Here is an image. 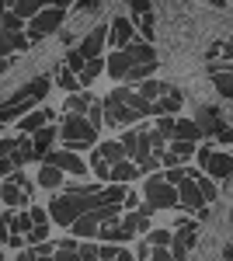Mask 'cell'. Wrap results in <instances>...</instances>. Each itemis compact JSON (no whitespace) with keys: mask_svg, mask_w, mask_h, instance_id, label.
Returning <instances> with one entry per match:
<instances>
[{"mask_svg":"<svg viewBox=\"0 0 233 261\" xmlns=\"http://www.w3.org/2000/svg\"><path fill=\"white\" fill-rule=\"evenodd\" d=\"M174 122L177 119H171V115H160V119H157V133H160L167 143H171V136H174Z\"/></svg>","mask_w":233,"mask_h":261,"instance_id":"ab89813d","label":"cell"},{"mask_svg":"<svg viewBox=\"0 0 233 261\" xmlns=\"http://www.w3.org/2000/svg\"><path fill=\"white\" fill-rule=\"evenodd\" d=\"M56 84L63 87V91H70V94H80V81H77V73H73V70H66V66H59Z\"/></svg>","mask_w":233,"mask_h":261,"instance_id":"e575fe53","label":"cell"},{"mask_svg":"<svg viewBox=\"0 0 233 261\" xmlns=\"http://www.w3.org/2000/svg\"><path fill=\"white\" fill-rule=\"evenodd\" d=\"M105 49H108V24H94L77 45V53L84 56V60H101Z\"/></svg>","mask_w":233,"mask_h":261,"instance_id":"ba28073f","label":"cell"},{"mask_svg":"<svg viewBox=\"0 0 233 261\" xmlns=\"http://www.w3.org/2000/svg\"><path fill=\"white\" fill-rule=\"evenodd\" d=\"M230 223H233V216H230Z\"/></svg>","mask_w":233,"mask_h":261,"instance_id":"6125c7cd","label":"cell"},{"mask_svg":"<svg viewBox=\"0 0 233 261\" xmlns=\"http://www.w3.org/2000/svg\"><path fill=\"white\" fill-rule=\"evenodd\" d=\"M195 244H198V233H195V223H188V226H181V230H174V237H171V258L174 261H188L195 251Z\"/></svg>","mask_w":233,"mask_h":261,"instance_id":"9c48e42d","label":"cell"},{"mask_svg":"<svg viewBox=\"0 0 233 261\" xmlns=\"http://www.w3.org/2000/svg\"><path fill=\"white\" fill-rule=\"evenodd\" d=\"M53 119H56V112H53V108H39V112H28V115L18 122V129H21V136H35V133L45 129Z\"/></svg>","mask_w":233,"mask_h":261,"instance_id":"7c38bea8","label":"cell"},{"mask_svg":"<svg viewBox=\"0 0 233 261\" xmlns=\"http://www.w3.org/2000/svg\"><path fill=\"white\" fill-rule=\"evenodd\" d=\"M216 56H223V60H233V39L216 42L213 49H209V60H216Z\"/></svg>","mask_w":233,"mask_h":261,"instance_id":"8d00e7d4","label":"cell"},{"mask_svg":"<svg viewBox=\"0 0 233 261\" xmlns=\"http://www.w3.org/2000/svg\"><path fill=\"white\" fill-rule=\"evenodd\" d=\"M167 91H171V87H167L164 81H153V77H150V81H143V84H139V91H136V94H139L143 101H150V105H153V101H160L164 94H167Z\"/></svg>","mask_w":233,"mask_h":261,"instance_id":"ffe728a7","label":"cell"},{"mask_svg":"<svg viewBox=\"0 0 233 261\" xmlns=\"http://www.w3.org/2000/svg\"><path fill=\"white\" fill-rule=\"evenodd\" d=\"M21 28H24V21L11 11V4H0V32L4 35H21Z\"/></svg>","mask_w":233,"mask_h":261,"instance_id":"d6986e66","label":"cell"},{"mask_svg":"<svg viewBox=\"0 0 233 261\" xmlns=\"http://www.w3.org/2000/svg\"><path fill=\"white\" fill-rule=\"evenodd\" d=\"M97 153H101L105 161L112 164V167L125 161V150H122V143H118V140H108V143H101V146H97Z\"/></svg>","mask_w":233,"mask_h":261,"instance_id":"f1b7e54d","label":"cell"},{"mask_svg":"<svg viewBox=\"0 0 233 261\" xmlns=\"http://www.w3.org/2000/svg\"><path fill=\"white\" fill-rule=\"evenodd\" d=\"M63 21H66V7H42L39 14L28 21V32H24L28 45H35V42H42L45 35L59 32V28H63Z\"/></svg>","mask_w":233,"mask_h":261,"instance_id":"7a4b0ae2","label":"cell"},{"mask_svg":"<svg viewBox=\"0 0 233 261\" xmlns=\"http://www.w3.org/2000/svg\"><path fill=\"white\" fill-rule=\"evenodd\" d=\"M143 202L150 205V209H174L177 205V188H171L167 181H164V174H150L146 178V185H143Z\"/></svg>","mask_w":233,"mask_h":261,"instance_id":"3957f363","label":"cell"},{"mask_svg":"<svg viewBox=\"0 0 233 261\" xmlns=\"http://www.w3.org/2000/svg\"><path fill=\"white\" fill-rule=\"evenodd\" d=\"M0 261H4V254H0Z\"/></svg>","mask_w":233,"mask_h":261,"instance_id":"94428289","label":"cell"},{"mask_svg":"<svg viewBox=\"0 0 233 261\" xmlns=\"http://www.w3.org/2000/svg\"><path fill=\"white\" fill-rule=\"evenodd\" d=\"M122 230L133 233V237H136V233H146V230H150V220L139 216V213H122Z\"/></svg>","mask_w":233,"mask_h":261,"instance_id":"4316f807","label":"cell"},{"mask_svg":"<svg viewBox=\"0 0 233 261\" xmlns=\"http://www.w3.org/2000/svg\"><path fill=\"white\" fill-rule=\"evenodd\" d=\"M153 66H157V63H139V66H133L129 77H125V87L133 91V87H139L143 81H150V77H153Z\"/></svg>","mask_w":233,"mask_h":261,"instance_id":"83f0119b","label":"cell"},{"mask_svg":"<svg viewBox=\"0 0 233 261\" xmlns=\"http://www.w3.org/2000/svg\"><path fill=\"white\" fill-rule=\"evenodd\" d=\"M198 136H202V129H198V122H195V119H177L174 122V136H171V140L198 143Z\"/></svg>","mask_w":233,"mask_h":261,"instance_id":"e0dca14e","label":"cell"},{"mask_svg":"<svg viewBox=\"0 0 233 261\" xmlns=\"http://www.w3.org/2000/svg\"><path fill=\"white\" fill-rule=\"evenodd\" d=\"M59 140H63V146L70 153L73 150H87V146L97 143V129H91V122L84 119V115H66L63 125H59Z\"/></svg>","mask_w":233,"mask_h":261,"instance_id":"6da1fadb","label":"cell"},{"mask_svg":"<svg viewBox=\"0 0 233 261\" xmlns=\"http://www.w3.org/2000/svg\"><path fill=\"white\" fill-rule=\"evenodd\" d=\"M84 216V202L73 199V195H53L49 202V223H56V226H73V223Z\"/></svg>","mask_w":233,"mask_h":261,"instance_id":"277c9868","label":"cell"},{"mask_svg":"<svg viewBox=\"0 0 233 261\" xmlns=\"http://www.w3.org/2000/svg\"><path fill=\"white\" fill-rule=\"evenodd\" d=\"M122 150H125V161H133L139 167V164H146L153 153H150V136L143 133V129H129V133H122Z\"/></svg>","mask_w":233,"mask_h":261,"instance_id":"5b68a950","label":"cell"},{"mask_svg":"<svg viewBox=\"0 0 233 261\" xmlns=\"http://www.w3.org/2000/svg\"><path fill=\"white\" fill-rule=\"evenodd\" d=\"M56 125H45V129H39L35 136H28L32 140V153L39 157V161H45V153H53V143H56Z\"/></svg>","mask_w":233,"mask_h":261,"instance_id":"5bb4252c","label":"cell"},{"mask_svg":"<svg viewBox=\"0 0 233 261\" xmlns=\"http://www.w3.org/2000/svg\"><path fill=\"white\" fill-rule=\"evenodd\" d=\"M133 258H136V261H150V244H136Z\"/></svg>","mask_w":233,"mask_h":261,"instance_id":"f907efd6","label":"cell"},{"mask_svg":"<svg viewBox=\"0 0 233 261\" xmlns=\"http://www.w3.org/2000/svg\"><path fill=\"white\" fill-rule=\"evenodd\" d=\"M133 66H136V63L129 60V53H108V60H105V70H108L115 81H125Z\"/></svg>","mask_w":233,"mask_h":261,"instance_id":"9a60e30c","label":"cell"},{"mask_svg":"<svg viewBox=\"0 0 233 261\" xmlns=\"http://www.w3.org/2000/svg\"><path fill=\"white\" fill-rule=\"evenodd\" d=\"M7 237H11L7 233V213H0V244H7Z\"/></svg>","mask_w":233,"mask_h":261,"instance_id":"db71d44e","label":"cell"},{"mask_svg":"<svg viewBox=\"0 0 233 261\" xmlns=\"http://www.w3.org/2000/svg\"><path fill=\"white\" fill-rule=\"evenodd\" d=\"M223 261H233V244H226V247H223Z\"/></svg>","mask_w":233,"mask_h":261,"instance_id":"6f0895ef","label":"cell"},{"mask_svg":"<svg viewBox=\"0 0 233 261\" xmlns=\"http://www.w3.org/2000/svg\"><path fill=\"white\" fill-rule=\"evenodd\" d=\"M63 178H66L63 171L49 167V164H42V171H39V185H42V188H53V192H56V188H63Z\"/></svg>","mask_w":233,"mask_h":261,"instance_id":"f546056e","label":"cell"},{"mask_svg":"<svg viewBox=\"0 0 233 261\" xmlns=\"http://www.w3.org/2000/svg\"><path fill=\"white\" fill-rule=\"evenodd\" d=\"M39 261H53V258H39Z\"/></svg>","mask_w":233,"mask_h":261,"instance_id":"91938a15","label":"cell"},{"mask_svg":"<svg viewBox=\"0 0 233 261\" xmlns=\"http://www.w3.org/2000/svg\"><path fill=\"white\" fill-rule=\"evenodd\" d=\"M101 70H105V60H87V63H84V70L77 73L80 87H87V84H94L97 77H101Z\"/></svg>","mask_w":233,"mask_h":261,"instance_id":"4dcf8cb0","label":"cell"},{"mask_svg":"<svg viewBox=\"0 0 233 261\" xmlns=\"http://www.w3.org/2000/svg\"><path fill=\"white\" fill-rule=\"evenodd\" d=\"M122 205H125V213H136L139 205H143V202H139V192H133V188H129V192H125V202H122Z\"/></svg>","mask_w":233,"mask_h":261,"instance_id":"bcb514c9","label":"cell"},{"mask_svg":"<svg viewBox=\"0 0 233 261\" xmlns=\"http://www.w3.org/2000/svg\"><path fill=\"white\" fill-rule=\"evenodd\" d=\"M49 241V226H32L28 233H24V244L28 247H39V244H45Z\"/></svg>","mask_w":233,"mask_h":261,"instance_id":"d590c367","label":"cell"},{"mask_svg":"<svg viewBox=\"0 0 233 261\" xmlns=\"http://www.w3.org/2000/svg\"><path fill=\"white\" fill-rule=\"evenodd\" d=\"M18 261H39V254H35V251H32V247H28V251H24V247H21V251H18Z\"/></svg>","mask_w":233,"mask_h":261,"instance_id":"11a10c76","label":"cell"},{"mask_svg":"<svg viewBox=\"0 0 233 261\" xmlns=\"http://www.w3.org/2000/svg\"><path fill=\"white\" fill-rule=\"evenodd\" d=\"M11 11H14L21 21H32L42 11V4H35V0H14V4H11Z\"/></svg>","mask_w":233,"mask_h":261,"instance_id":"d6a6232c","label":"cell"},{"mask_svg":"<svg viewBox=\"0 0 233 261\" xmlns=\"http://www.w3.org/2000/svg\"><path fill=\"white\" fill-rule=\"evenodd\" d=\"M112 261H136V258H133V251H122V247H118V254Z\"/></svg>","mask_w":233,"mask_h":261,"instance_id":"9f6ffc18","label":"cell"},{"mask_svg":"<svg viewBox=\"0 0 233 261\" xmlns=\"http://www.w3.org/2000/svg\"><path fill=\"white\" fill-rule=\"evenodd\" d=\"M177 205H181V209H188L192 216H198V213L205 209V199H202V192L195 188V181H192V178L177 185Z\"/></svg>","mask_w":233,"mask_h":261,"instance_id":"8fae6325","label":"cell"},{"mask_svg":"<svg viewBox=\"0 0 233 261\" xmlns=\"http://www.w3.org/2000/svg\"><path fill=\"white\" fill-rule=\"evenodd\" d=\"M87 122H91V129H101V122H105V105L101 101H94L87 108Z\"/></svg>","mask_w":233,"mask_h":261,"instance_id":"74e56055","label":"cell"},{"mask_svg":"<svg viewBox=\"0 0 233 261\" xmlns=\"http://www.w3.org/2000/svg\"><path fill=\"white\" fill-rule=\"evenodd\" d=\"M84 56H80L77 49H73V53H66V70H73V73H80V70H84Z\"/></svg>","mask_w":233,"mask_h":261,"instance_id":"f6af8a7d","label":"cell"},{"mask_svg":"<svg viewBox=\"0 0 233 261\" xmlns=\"http://www.w3.org/2000/svg\"><path fill=\"white\" fill-rule=\"evenodd\" d=\"M28 216H32V226H49V209L32 205V209H28Z\"/></svg>","mask_w":233,"mask_h":261,"instance_id":"ee69618b","label":"cell"},{"mask_svg":"<svg viewBox=\"0 0 233 261\" xmlns=\"http://www.w3.org/2000/svg\"><path fill=\"white\" fill-rule=\"evenodd\" d=\"M14 171V164H11V157H0V178H7Z\"/></svg>","mask_w":233,"mask_h":261,"instance_id":"f5cc1de1","label":"cell"},{"mask_svg":"<svg viewBox=\"0 0 233 261\" xmlns=\"http://www.w3.org/2000/svg\"><path fill=\"white\" fill-rule=\"evenodd\" d=\"M139 178V167L133 161H122L112 167V185H129V181H136Z\"/></svg>","mask_w":233,"mask_h":261,"instance_id":"603a6c76","label":"cell"},{"mask_svg":"<svg viewBox=\"0 0 233 261\" xmlns=\"http://www.w3.org/2000/svg\"><path fill=\"white\" fill-rule=\"evenodd\" d=\"M97 226H101V223L94 220V213H84L70 230H73V237H84V241H87V237H97Z\"/></svg>","mask_w":233,"mask_h":261,"instance_id":"d4e9b609","label":"cell"},{"mask_svg":"<svg viewBox=\"0 0 233 261\" xmlns=\"http://www.w3.org/2000/svg\"><path fill=\"white\" fill-rule=\"evenodd\" d=\"M171 237L174 233H167V230H150V247H171Z\"/></svg>","mask_w":233,"mask_h":261,"instance_id":"60d3db41","label":"cell"},{"mask_svg":"<svg viewBox=\"0 0 233 261\" xmlns=\"http://www.w3.org/2000/svg\"><path fill=\"white\" fill-rule=\"evenodd\" d=\"M150 261H174L167 247H150Z\"/></svg>","mask_w":233,"mask_h":261,"instance_id":"7dc6e473","label":"cell"},{"mask_svg":"<svg viewBox=\"0 0 233 261\" xmlns=\"http://www.w3.org/2000/svg\"><path fill=\"white\" fill-rule=\"evenodd\" d=\"M125 53H129V60L136 63V66H139V63H157V49L146 39H143V42H139V39L129 42V49H125Z\"/></svg>","mask_w":233,"mask_h":261,"instance_id":"2e32d148","label":"cell"},{"mask_svg":"<svg viewBox=\"0 0 233 261\" xmlns=\"http://www.w3.org/2000/svg\"><path fill=\"white\" fill-rule=\"evenodd\" d=\"M7 70H11V60H0V77H4Z\"/></svg>","mask_w":233,"mask_h":261,"instance_id":"680465c9","label":"cell"},{"mask_svg":"<svg viewBox=\"0 0 233 261\" xmlns=\"http://www.w3.org/2000/svg\"><path fill=\"white\" fill-rule=\"evenodd\" d=\"M167 153H171V157H174L177 164H185L188 157H195V153H198V146H195V143H181V140H171V146H167Z\"/></svg>","mask_w":233,"mask_h":261,"instance_id":"1f68e13d","label":"cell"},{"mask_svg":"<svg viewBox=\"0 0 233 261\" xmlns=\"http://www.w3.org/2000/svg\"><path fill=\"white\" fill-rule=\"evenodd\" d=\"M177 112H181V94H177V91H167L160 101H153V115L157 119H160V115H171V119H174Z\"/></svg>","mask_w":233,"mask_h":261,"instance_id":"ac0fdd59","label":"cell"},{"mask_svg":"<svg viewBox=\"0 0 233 261\" xmlns=\"http://www.w3.org/2000/svg\"><path fill=\"white\" fill-rule=\"evenodd\" d=\"M129 42H136V24L125 14H115L108 21V45H112V53H125Z\"/></svg>","mask_w":233,"mask_h":261,"instance_id":"8992f818","label":"cell"},{"mask_svg":"<svg viewBox=\"0 0 233 261\" xmlns=\"http://www.w3.org/2000/svg\"><path fill=\"white\" fill-rule=\"evenodd\" d=\"M94 94H87V91H84V94H70V98H66V115H84V119H87V108H91V105H94Z\"/></svg>","mask_w":233,"mask_h":261,"instance_id":"7402d4cb","label":"cell"},{"mask_svg":"<svg viewBox=\"0 0 233 261\" xmlns=\"http://www.w3.org/2000/svg\"><path fill=\"white\" fill-rule=\"evenodd\" d=\"M32 251H35L39 258H53V254H56V247H53L49 241H45V244H39V247H32Z\"/></svg>","mask_w":233,"mask_h":261,"instance_id":"c3c4849f","label":"cell"},{"mask_svg":"<svg viewBox=\"0 0 233 261\" xmlns=\"http://www.w3.org/2000/svg\"><path fill=\"white\" fill-rule=\"evenodd\" d=\"M198 167H202V174H205V178H213V181L216 178H230V174H233V153L213 150V153L198 164Z\"/></svg>","mask_w":233,"mask_h":261,"instance_id":"30bf717a","label":"cell"},{"mask_svg":"<svg viewBox=\"0 0 233 261\" xmlns=\"http://www.w3.org/2000/svg\"><path fill=\"white\" fill-rule=\"evenodd\" d=\"M21 49H28L24 32H21V35H4V32H0V60H7L11 53H21Z\"/></svg>","mask_w":233,"mask_h":261,"instance_id":"cb8c5ba5","label":"cell"},{"mask_svg":"<svg viewBox=\"0 0 233 261\" xmlns=\"http://www.w3.org/2000/svg\"><path fill=\"white\" fill-rule=\"evenodd\" d=\"M77 254L80 261H101V244H80Z\"/></svg>","mask_w":233,"mask_h":261,"instance_id":"f35d334b","label":"cell"},{"mask_svg":"<svg viewBox=\"0 0 233 261\" xmlns=\"http://www.w3.org/2000/svg\"><path fill=\"white\" fill-rule=\"evenodd\" d=\"M87 167H91V171H94V174H97L101 181H112V164L105 161V157H101L97 150L91 153V161H87Z\"/></svg>","mask_w":233,"mask_h":261,"instance_id":"836d02e7","label":"cell"},{"mask_svg":"<svg viewBox=\"0 0 233 261\" xmlns=\"http://www.w3.org/2000/svg\"><path fill=\"white\" fill-rule=\"evenodd\" d=\"M45 91H49V81H42V77L28 84V94H32V101H42V98H45Z\"/></svg>","mask_w":233,"mask_h":261,"instance_id":"7bdbcfd3","label":"cell"},{"mask_svg":"<svg viewBox=\"0 0 233 261\" xmlns=\"http://www.w3.org/2000/svg\"><path fill=\"white\" fill-rule=\"evenodd\" d=\"M209 133H213V136H216L219 143H233V125H226V122H216Z\"/></svg>","mask_w":233,"mask_h":261,"instance_id":"b9f144b4","label":"cell"},{"mask_svg":"<svg viewBox=\"0 0 233 261\" xmlns=\"http://www.w3.org/2000/svg\"><path fill=\"white\" fill-rule=\"evenodd\" d=\"M42 164L56 167V171H63V174H77V178L87 174V161L77 157V153H70V150H53V153H45V161H42Z\"/></svg>","mask_w":233,"mask_h":261,"instance_id":"52a82bcc","label":"cell"},{"mask_svg":"<svg viewBox=\"0 0 233 261\" xmlns=\"http://www.w3.org/2000/svg\"><path fill=\"white\" fill-rule=\"evenodd\" d=\"M0 202L11 205V209H18V205H28V195L21 188H14L11 181H0Z\"/></svg>","mask_w":233,"mask_h":261,"instance_id":"44dd1931","label":"cell"},{"mask_svg":"<svg viewBox=\"0 0 233 261\" xmlns=\"http://www.w3.org/2000/svg\"><path fill=\"white\" fill-rule=\"evenodd\" d=\"M118 254V247L115 244H101V261H112Z\"/></svg>","mask_w":233,"mask_h":261,"instance_id":"816d5d0a","label":"cell"},{"mask_svg":"<svg viewBox=\"0 0 233 261\" xmlns=\"http://www.w3.org/2000/svg\"><path fill=\"white\" fill-rule=\"evenodd\" d=\"M129 11H133V24H136V28H143V35H146V42H150V39H153V32H157L153 7H150V4H133Z\"/></svg>","mask_w":233,"mask_h":261,"instance_id":"4fadbf2b","label":"cell"},{"mask_svg":"<svg viewBox=\"0 0 233 261\" xmlns=\"http://www.w3.org/2000/svg\"><path fill=\"white\" fill-rule=\"evenodd\" d=\"M53 261H80V254H77V251H59V247H56Z\"/></svg>","mask_w":233,"mask_h":261,"instance_id":"681fc988","label":"cell"},{"mask_svg":"<svg viewBox=\"0 0 233 261\" xmlns=\"http://www.w3.org/2000/svg\"><path fill=\"white\" fill-rule=\"evenodd\" d=\"M192 181H195V188L202 192V199H205V205L219 199V188H216V181H213V178H205L202 171H195V174H192Z\"/></svg>","mask_w":233,"mask_h":261,"instance_id":"484cf974","label":"cell"}]
</instances>
